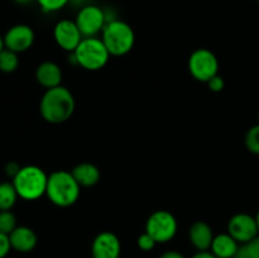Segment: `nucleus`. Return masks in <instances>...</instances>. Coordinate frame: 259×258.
<instances>
[{
    "label": "nucleus",
    "instance_id": "obj_1",
    "mask_svg": "<svg viewBox=\"0 0 259 258\" xmlns=\"http://www.w3.org/2000/svg\"><path fill=\"white\" fill-rule=\"evenodd\" d=\"M76 103L72 93L66 86L48 89L39 103V113L47 123L61 124L67 121L75 111Z\"/></svg>",
    "mask_w": 259,
    "mask_h": 258
},
{
    "label": "nucleus",
    "instance_id": "obj_2",
    "mask_svg": "<svg viewBox=\"0 0 259 258\" xmlns=\"http://www.w3.org/2000/svg\"><path fill=\"white\" fill-rule=\"evenodd\" d=\"M81 194V186L76 181L71 171L57 169L48 175L46 196L58 207L72 206L77 202Z\"/></svg>",
    "mask_w": 259,
    "mask_h": 258
},
{
    "label": "nucleus",
    "instance_id": "obj_3",
    "mask_svg": "<svg viewBox=\"0 0 259 258\" xmlns=\"http://www.w3.org/2000/svg\"><path fill=\"white\" fill-rule=\"evenodd\" d=\"M19 199L34 201L40 199L47 191L48 175L45 169L34 164L20 167L18 174L12 179Z\"/></svg>",
    "mask_w": 259,
    "mask_h": 258
},
{
    "label": "nucleus",
    "instance_id": "obj_4",
    "mask_svg": "<svg viewBox=\"0 0 259 258\" xmlns=\"http://www.w3.org/2000/svg\"><path fill=\"white\" fill-rule=\"evenodd\" d=\"M101 40L105 45L110 56L121 57L133 50L136 43V33L126 22L120 19H111L101 32Z\"/></svg>",
    "mask_w": 259,
    "mask_h": 258
},
{
    "label": "nucleus",
    "instance_id": "obj_5",
    "mask_svg": "<svg viewBox=\"0 0 259 258\" xmlns=\"http://www.w3.org/2000/svg\"><path fill=\"white\" fill-rule=\"evenodd\" d=\"M72 61L86 71H99L108 65L110 53L99 37L83 38L71 53Z\"/></svg>",
    "mask_w": 259,
    "mask_h": 258
},
{
    "label": "nucleus",
    "instance_id": "obj_6",
    "mask_svg": "<svg viewBox=\"0 0 259 258\" xmlns=\"http://www.w3.org/2000/svg\"><path fill=\"white\" fill-rule=\"evenodd\" d=\"M179 223L175 215L168 210H157L152 212L146 222V230L157 244L168 243L176 237Z\"/></svg>",
    "mask_w": 259,
    "mask_h": 258
},
{
    "label": "nucleus",
    "instance_id": "obj_7",
    "mask_svg": "<svg viewBox=\"0 0 259 258\" xmlns=\"http://www.w3.org/2000/svg\"><path fill=\"white\" fill-rule=\"evenodd\" d=\"M192 77L200 82H209L214 76L219 75V60L212 51L197 48L190 55L187 62Z\"/></svg>",
    "mask_w": 259,
    "mask_h": 258
},
{
    "label": "nucleus",
    "instance_id": "obj_8",
    "mask_svg": "<svg viewBox=\"0 0 259 258\" xmlns=\"http://www.w3.org/2000/svg\"><path fill=\"white\" fill-rule=\"evenodd\" d=\"M75 22L83 38H88L101 34L108 19L103 8L95 4H88L78 10Z\"/></svg>",
    "mask_w": 259,
    "mask_h": 258
},
{
    "label": "nucleus",
    "instance_id": "obj_9",
    "mask_svg": "<svg viewBox=\"0 0 259 258\" xmlns=\"http://www.w3.org/2000/svg\"><path fill=\"white\" fill-rule=\"evenodd\" d=\"M227 232L239 244H244L259 234L257 220L253 215L247 212H238L233 215L227 225Z\"/></svg>",
    "mask_w": 259,
    "mask_h": 258
},
{
    "label": "nucleus",
    "instance_id": "obj_10",
    "mask_svg": "<svg viewBox=\"0 0 259 258\" xmlns=\"http://www.w3.org/2000/svg\"><path fill=\"white\" fill-rule=\"evenodd\" d=\"M53 39L58 47L66 52L72 53L83 39V35L81 34L75 20L61 19L53 27Z\"/></svg>",
    "mask_w": 259,
    "mask_h": 258
},
{
    "label": "nucleus",
    "instance_id": "obj_11",
    "mask_svg": "<svg viewBox=\"0 0 259 258\" xmlns=\"http://www.w3.org/2000/svg\"><path fill=\"white\" fill-rule=\"evenodd\" d=\"M35 39L34 30L27 24H15L10 27L4 34V46L15 53H22L29 50Z\"/></svg>",
    "mask_w": 259,
    "mask_h": 258
},
{
    "label": "nucleus",
    "instance_id": "obj_12",
    "mask_svg": "<svg viewBox=\"0 0 259 258\" xmlns=\"http://www.w3.org/2000/svg\"><path fill=\"white\" fill-rule=\"evenodd\" d=\"M121 242L113 232H101L91 243L93 258H120Z\"/></svg>",
    "mask_w": 259,
    "mask_h": 258
},
{
    "label": "nucleus",
    "instance_id": "obj_13",
    "mask_svg": "<svg viewBox=\"0 0 259 258\" xmlns=\"http://www.w3.org/2000/svg\"><path fill=\"white\" fill-rule=\"evenodd\" d=\"M12 249L19 253H29L37 247L38 237L34 230L25 225H18L9 234Z\"/></svg>",
    "mask_w": 259,
    "mask_h": 258
},
{
    "label": "nucleus",
    "instance_id": "obj_14",
    "mask_svg": "<svg viewBox=\"0 0 259 258\" xmlns=\"http://www.w3.org/2000/svg\"><path fill=\"white\" fill-rule=\"evenodd\" d=\"M63 73L60 66L52 61H45L35 70V80L46 90L62 85Z\"/></svg>",
    "mask_w": 259,
    "mask_h": 258
},
{
    "label": "nucleus",
    "instance_id": "obj_15",
    "mask_svg": "<svg viewBox=\"0 0 259 258\" xmlns=\"http://www.w3.org/2000/svg\"><path fill=\"white\" fill-rule=\"evenodd\" d=\"M214 237L215 234L212 232V228L202 220L195 222L189 229V240L197 252L210 250Z\"/></svg>",
    "mask_w": 259,
    "mask_h": 258
},
{
    "label": "nucleus",
    "instance_id": "obj_16",
    "mask_svg": "<svg viewBox=\"0 0 259 258\" xmlns=\"http://www.w3.org/2000/svg\"><path fill=\"white\" fill-rule=\"evenodd\" d=\"M239 243L228 232L220 233L214 237L210 252L217 258H234L239 249Z\"/></svg>",
    "mask_w": 259,
    "mask_h": 258
},
{
    "label": "nucleus",
    "instance_id": "obj_17",
    "mask_svg": "<svg viewBox=\"0 0 259 258\" xmlns=\"http://www.w3.org/2000/svg\"><path fill=\"white\" fill-rule=\"evenodd\" d=\"M71 174L73 175L76 181L78 182L81 187H93L99 184L101 179L100 169L98 166L90 162H82V163L76 164L72 168Z\"/></svg>",
    "mask_w": 259,
    "mask_h": 258
},
{
    "label": "nucleus",
    "instance_id": "obj_18",
    "mask_svg": "<svg viewBox=\"0 0 259 258\" xmlns=\"http://www.w3.org/2000/svg\"><path fill=\"white\" fill-rule=\"evenodd\" d=\"M19 199L13 182H0V211L12 210Z\"/></svg>",
    "mask_w": 259,
    "mask_h": 258
},
{
    "label": "nucleus",
    "instance_id": "obj_19",
    "mask_svg": "<svg viewBox=\"0 0 259 258\" xmlns=\"http://www.w3.org/2000/svg\"><path fill=\"white\" fill-rule=\"evenodd\" d=\"M19 66V57L18 53L4 48L0 52V71L4 73H12Z\"/></svg>",
    "mask_w": 259,
    "mask_h": 258
},
{
    "label": "nucleus",
    "instance_id": "obj_20",
    "mask_svg": "<svg viewBox=\"0 0 259 258\" xmlns=\"http://www.w3.org/2000/svg\"><path fill=\"white\" fill-rule=\"evenodd\" d=\"M234 258H259V234L248 243L240 244Z\"/></svg>",
    "mask_w": 259,
    "mask_h": 258
},
{
    "label": "nucleus",
    "instance_id": "obj_21",
    "mask_svg": "<svg viewBox=\"0 0 259 258\" xmlns=\"http://www.w3.org/2000/svg\"><path fill=\"white\" fill-rule=\"evenodd\" d=\"M18 227L17 217L12 210L0 211V232L9 235Z\"/></svg>",
    "mask_w": 259,
    "mask_h": 258
},
{
    "label": "nucleus",
    "instance_id": "obj_22",
    "mask_svg": "<svg viewBox=\"0 0 259 258\" xmlns=\"http://www.w3.org/2000/svg\"><path fill=\"white\" fill-rule=\"evenodd\" d=\"M244 143L250 153L259 156V123L248 129Z\"/></svg>",
    "mask_w": 259,
    "mask_h": 258
},
{
    "label": "nucleus",
    "instance_id": "obj_23",
    "mask_svg": "<svg viewBox=\"0 0 259 258\" xmlns=\"http://www.w3.org/2000/svg\"><path fill=\"white\" fill-rule=\"evenodd\" d=\"M42 12L45 13H56L63 9L70 3V0H34Z\"/></svg>",
    "mask_w": 259,
    "mask_h": 258
},
{
    "label": "nucleus",
    "instance_id": "obj_24",
    "mask_svg": "<svg viewBox=\"0 0 259 258\" xmlns=\"http://www.w3.org/2000/svg\"><path fill=\"white\" fill-rule=\"evenodd\" d=\"M137 245L141 250L143 252H149V250H153L154 247L157 245V242L148 234V233H142L141 235L137 239Z\"/></svg>",
    "mask_w": 259,
    "mask_h": 258
},
{
    "label": "nucleus",
    "instance_id": "obj_25",
    "mask_svg": "<svg viewBox=\"0 0 259 258\" xmlns=\"http://www.w3.org/2000/svg\"><path fill=\"white\" fill-rule=\"evenodd\" d=\"M10 249H12V245H10L9 235L0 232V258H7Z\"/></svg>",
    "mask_w": 259,
    "mask_h": 258
},
{
    "label": "nucleus",
    "instance_id": "obj_26",
    "mask_svg": "<svg viewBox=\"0 0 259 258\" xmlns=\"http://www.w3.org/2000/svg\"><path fill=\"white\" fill-rule=\"evenodd\" d=\"M206 83L212 93H220V91L224 90V88H225V81L220 75L214 76V77H212L211 80Z\"/></svg>",
    "mask_w": 259,
    "mask_h": 258
},
{
    "label": "nucleus",
    "instance_id": "obj_27",
    "mask_svg": "<svg viewBox=\"0 0 259 258\" xmlns=\"http://www.w3.org/2000/svg\"><path fill=\"white\" fill-rule=\"evenodd\" d=\"M19 169H20L19 164L15 163V162H9V163L5 166V174L13 179V177L18 174V171H19Z\"/></svg>",
    "mask_w": 259,
    "mask_h": 258
},
{
    "label": "nucleus",
    "instance_id": "obj_28",
    "mask_svg": "<svg viewBox=\"0 0 259 258\" xmlns=\"http://www.w3.org/2000/svg\"><path fill=\"white\" fill-rule=\"evenodd\" d=\"M159 258H186V257H185L181 252H179V250L171 249L162 253V254L159 255Z\"/></svg>",
    "mask_w": 259,
    "mask_h": 258
},
{
    "label": "nucleus",
    "instance_id": "obj_29",
    "mask_svg": "<svg viewBox=\"0 0 259 258\" xmlns=\"http://www.w3.org/2000/svg\"><path fill=\"white\" fill-rule=\"evenodd\" d=\"M191 258H217L212 254L210 250H201V252H196Z\"/></svg>",
    "mask_w": 259,
    "mask_h": 258
},
{
    "label": "nucleus",
    "instance_id": "obj_30",
    "mask_svg": "<svg viewBox=\"0 0 259 258\" xmlns=\"http://www.w3.org/2000/svg\"><path fill=\"white\" fill-rule=\"evenodd\" d=\"M32 2H34V0H14V3H17L18 5H28Z\"/></svg>",
    "mask_w": 259,
    "mask_h": 258
},
{
    "label": "nucleus",
    "instance_id": "obj_31",
    "mask_svg": "<svg viewBox=\"0 0 259 258\" xmlns=\"http://www.w3.org/2000/svg\"><path fill=\"white\" fill-rule=\"evenodd\" d=\"M5 48V46H4V37H3L2 34H0V52H2L3 50H4Z\"/></svg>",
    "mask_w": 259,
    "mask_h": 258
},
{
    "label": "nucleus",
    "instance_id": "obj_32",
    "mask_svg": "<svg viewBox=\"0 0 259 258\" xmlns=\"http://www.w3.org/2000/svg\"><path fill=\"white\" fill-rule=\"evenodd\" d=\"M255 220H257V225H258V229H259V210H258L257 215H255Z\"/></svg>",
    "mask_w": 259,
    "mask_h": 258
},
{
    "label": "nucleus",
    "instance_id": "obj_33",
    "mask_svg": "<svg viewBox=\"0 0 259 258\" xmlns=\"http://www.w3.org/2000/svg\"><path fill=\"white\" fill-rule=\"evenodd\" d=\"M257 2H259V0H257Z\"/></svg>",
    "mask_w": 259,
    "mask_h": 258
}]
</instances>
